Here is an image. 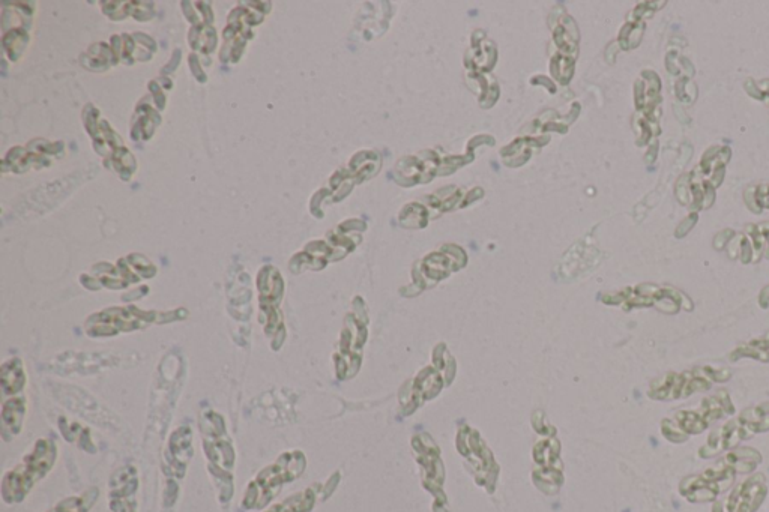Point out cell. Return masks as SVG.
<instances>
[{"label": "cell", "instance_id": "obj_1", "mask_svg": "<svg viewBox=\"0 0 769 512\" xmlns=\"http://www.w3.org/2000/svg\"><path fill=\"white\" fill-rule=\"evenodd\" d=\"M760 461L762 455L756 449L748 446L732 449L714 466L685 478L679 484V493L691 503L714 502L732 487L736 476L754 472Z\"/></svg>", "mask_w": 769, "mask_h": 512}, {"label": "cell", "instance_id": "obj_2", "mask_svg": "<svg viewBox=\"0 0 769 512\" xmlns=\"http://www.w3.org/2000/svg\"><path fill=\"white\" fill-rule=\"evenodd\" d=\"M200 428H202L206 469L217 487L218 500L221 505H227L235 494L233 470H235L236 452L227 433L226 421L220 413L206 410L200 415Z\"/></svg>", "mask_w": 769, "mask_h": 512}, {"label": "cell", "instance_id": "obj_3", "mask_svg": "<svg viewBox=\"0 0 769 512\" xmlns=\"http://www.w3.org/2000/svg\"><path fill=\"white\" fill-rule=\"evenodd\" d=\"M58 445L50 437H41L34 448L22 458L19 464L8 470L0 484L2 500L7 505L22 503L29 496L35 485L43 481L58 460Z\"/></svg>", "mask_w": 769, "mask_h": 512}, {"label": "cell", "instance_id": "obj_4", "mask_svg": "<svg viewBox=\"0 0 769 512\" xmlns=\"http://www.w3.org/2000/svg\"><path fill=\"white\" fill-rule=\"evenodd\" d=\"M307 460L302 451H287L263 467L245 488L241 506L247 511H259L271 505L272 500L281 493L284 485L296 481L304 473Z\"/></svg>", "mask_w": 769, "mask_h": 512}, {"label": "cell", "instance_id": "obj_5", "mask_svg": "<svg viewBox=\"0 0 769 512\" xmlns=\"http://www.w3.org/2000/svg\"><path fill=\"white\" fill-rule=\"evenodd\" d=\"M733 412L735 406L730 401L729 394L721 389L714 397L703 398L699 409L679 410L675 415L664 419L661 430L670 442H684L688 436L703 433L709 425Z\"/></svg>", "mask_w": 769, "mask_h": 512}, {"label": "cell", "instance_id": "obj_6", "mask_svg": "<svg viewBox=\"0 0 769 512\" xmlns=\"http://www.w3.org/2000/svg\"><path fill=\"white\" fill-rule=\"evenodd\" d=\"M769 430V403L750 407L732 421L712 431L708 442L699 451L702 458H711L721 451L735 449L742 440L751 439L754 434Z\"/></svg>", "mask_w": 769, "mask_h": 512}, {"label": "cell", "instance_id": "obj_7", "mask_svg": "<svg viewBox=\"0 0 769 512\" xmlns=\"http://www.w3.org/2000/svg\"><path fill=\"white\" fill-rule=\"evenodd\" d=\"M182 311L184 310L157 313V311H142L137 307L109 308V310L100 311V313L92 314L89 317L88 322H86V332L92 338L113 337L119 332L137 331V329L145 328L151 323L181 320L173 316L181 314Z\"/></svg>", "mask_w": 769, "mask_h": 512}, {"label": "cell", "instance_id": "obj_8", "mask_svg": "<svg viewBox=\"0 0 769 512\" xmlns=\"http://www.w3.org/2000/svg\"><path fill=\"white\" fill-rule=\"evenodd\" d=\"M729 368L697 367L684 373H669L655 380L649 389V397L655 400H684L696 392L708 391L714 383L730 379Z\"/></svg>", "mask_w": 769, "mask_h": 512}, {"label": "cell", "instance_id": "obj_9", "mask_svg": "<svg viewBox=\"0 0 769 512\" xmlns=\"http://www.w3.org/2000/svg\"><path fill=\"white\" fill-rule=\"evenodd\" d=\"M257 287L260 292V314H265L263 320V329L265 334L271 338L272 350L281 349L284 338H286V329H284L283 314L280 311V302L283 298V277L280 271L274 266H263L257 275ZM260 316V317H262Z\"/></svg>", "mask_w": 769, "mask_h": 512}, {"label": "cell", "instance_id": "obj_10", "mask_svg": "<svg viewBox=\"0 0 769 512\" xmlns=\"http://www.w3.org/2000/svg\"><path fill=\"white\" fill-rule=\"evenodd\" d=\"M768 494L765 475L754 473L733 488L724 499L717 500L712 512H757Z\"/></svg>", "mask_w": 769, "mask_h": 512}, {"label": "cell", "instance_id": "obj_11", "mask_svg": "<svg viewBox=\"0 0 769 512\" xmlns=\"http://www.w3.org/2000/svg\"><path fill=\"white\" fill-rule=\"evenodd\" d=\"M193 457V428L190 425H182L170 434L164 452V472L172 478L184 479Z\"/></svg>", "mask_w": 769, "mask_h": 512}, {"label": "cell", "instance_id": "obj_12", "mask_svg": "<svg viewBox=\"0 0 769 512\" xmlns=\"http://www.w3.org/2000/svg\"><path fill=\"white\" fill-rule=\"evenodd\" d=\"M139 472L133 464L116 470L109 481V508L112 512H137Z\"/></svg>", "mask_w": 769, "mask_h": 512}, {"label": "cell", "instance_id": "obj_13", "mask_svg": "<svg viewBox=\"0 0 769 512\" xmlns=\"http://www.w3.org/2000/svg\"><path fill=\"white\" fill-rule=\"evenodd\" d=\"M26 412H28V400L25 395H16L2 401L0 421H2V439L5 442H10L22 433Z\"/></svg>", "mask_w": 769, "mask_h": 512}, {"label": "cell", "instance_id": "obj_14", "mask_svg": "<svg viewBox=\"0 0 769 512\" xmlns=\"http://www.w3.org/2000/svg\"><path fill=\"white\" fill-rule=\"evenodd\" d=\"M0 383H2V397H16L22 394L28 383L25 364L20 358H10L2 364L0 370Z\"/></svg>", "mask_w": 769, "mask_h": 512}, {"label": "cell", "instance_id": "obj_15", "mask_svg": "<svg viewBox=\"0 0 769 512\" xmlns=\"http://www.w3.org/2000/svg\"><path fill=\"white\" fill-rule=\"evenodd\" d=\"M316 500L317 487H308L281 502L272 503L263 512H310L316 505Z\"/></svg>", "mask_w": 769, "mask_h": 512}, {"label": "cell", "instance_id": "obj_16", "mask_svg": "<svg viewBox=\"0 0 769 512\" xmlns=\"http://www.w3.org/2000/svg\"><path fill=\"white\" fill-rule=\"evenodd\" d=\"M98 497H100V490L97 487H91L79 496L65 497L47 512H89L94 508Z\"/></svg>", "mask_w": 769, "mask_h": 512}, {"label": "cell", "instance_id": "obj_17", "mask_svg": "<svg viewBox=\"0 0 769 512\" xmlns=\"http://www.w3.org/2000/svg\"><path fill=\"white\" fill-rule=\"evenodd\" d=\"M741 356H748V358L759 359L762 362L769 361V335L766 338H760V340L751 341V343L745 344V346L739 347L735 353H732L730 359L736 361Z\"/></svg>", "mask_w": 769, "mask_h": 512}]
</instances>
